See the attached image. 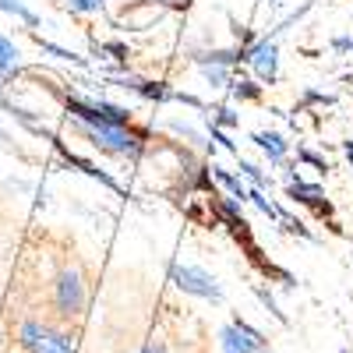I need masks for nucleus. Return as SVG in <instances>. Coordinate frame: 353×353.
Returning <instances> with one entry per match:
<instances>
[{
  "mask_svg": "<svg viewBox=\"0 0 353 353\" xmlns=\"http://www.w3.org/2000/svg\"><path fill=\"white\" fill-rule=\"evenodd\" d=\"M43 353H74V339H71V332H64V329H50Z\"/></svg>",
  "mask_w": 353,
  "mask_h": 353,
  "instance_id": "2eb2a0df",
  "label": "nucleus"
},
{
  "mask_svg": "<svg viewBox=\"0 0 353 353\" xmlns=\"http://www.w3.org/2000/svg\"><path fill=\"white\" fill-rule=\"evenodd\" d=\"M0 11H8V14H14V18H21L25 25H32V28L39 25V18H36L32 11H28V8L21 4V0H0Z\"/></svg>",
  "mask_w": 353,
  "mask_h": 353,
  "instance_id": "f3484780",
  "label": "nucleus"
},
{
  "mask_svg": "<svg viewBox=\"0 0 353 353\" xmlns=\"http://www.w3.org/2000/svg\"><path fill=\"white\" fill-rule=\"evenodd\" d=\"M230 321H233V329H237V332H241V336H244V339H248V343L254 346V350H269V339H265V336H261V332H258V329L251 325L248 318H241V314H233Z\"/></svg>",
  "mask_w": 353,
  "mask_h": 353,
  "instance_id": "ddd939ff",
  "label": "nucleus"
},
{
  "mask_svg": "<svg viewBox=\"0 0 353 353\" xmlns=\"http://www.w3.org/2000/svg\"><path fill=\"white\" fill-rule=\"evenodd\" d=\"M241 173L248 176V181H251L254 188H261V191H265V188H269V184H272V181H269V176H265V173H261V166H254V163H248V159H241Z\"/></svg>",
  "mask_w": 353,
  "mask_h": 353,
  "instance_id": "4be33fe9",
  "label": "nucleus"
},
{
  "mask_svg": "<svg viewBox=\"0 0 353 353\" xmlns=\"http://www.w3.org/2000/svg\"><path fill=\"white\" fill-rule=\"evenodd\" d=\"M36 43L43 46V53H53L57 61H71V64H85V57H78V53H71V50H64V46H57V43H46L43 36H36Z\"/></svg>",
  "mask_w": 353,
  "mask_h": 353,
  "instance_id": "a211bd4d",
  "label": "nucleus"
},
{
  "mask_svg": "<svg viewBox=\"0 0 353 353\" xmlns=\"http://www.w3.org/2000/svg\"><path fill=\"white\" fill-rule=\"evenodd\" d=\"M332 50L346 53V50H353V39H350V36H336V39H332Z\"/></svg>",
  "mask_w": 353,
  "mask_h": 353,
  "instance_id": "c756f323",
  "label": "nucleus"
},
{
  "mask_svg": "<svg viewBox=\"0 0 353 353\" xmlns=\"http://www.w3.org/2000/svg\"><path fill=\"white\" fill-rule=\"evenodd\" d=\"M241 124V113H233V106H216L212 110V128H237Z\"/></svg>",
  "mask_w": 353,
  "mask_h": 353,
  "instance_id": "6ab92c4d",
  "label": "nucleus"
},
{
  "mask_svg": "<svg viewBox=\"0 0 353 353\" xmlns=\"http://www.w3.org/2000/svg\"><path fill=\"white\" fill-rule=\"evenodd\" d=\"M297 159H304V163H311V166H318L321 173H329V163L321 159L318 152H311V149H297Z\"/></svg>",
  "mask_w": 353,
  "mask_h": 353,
  "instance_id": "a878e982",
  "label": "nucleus"
},
{
  "mask_svg": "<svg viewBox=\"0 0 353 353\" xmlns=\"http://www.w3.org/2000/svg\"><path fill=\"white\" fill-rule=\"evenodd\" d=\"M78 128L106 156H131V159H138V156H145V149H149V145H145L149 134H145V131H131V128H85V124H78Z\"/></svg>",
  "mask_w": 353,
  "mask_h": 353,
  "instance_id": "f257e3e1",
  "label": "nucleus"
},
{
  "mask_svg": "<svg viewBox=\"0 0 353 353\" xmlns=\"http://www.w3.org/2000/svg\"><path fill=\"white\" fill-rule=\"evenodd\" d=\"M205 81L209 85H230V68H205Z\"/></svg>",
  "mask_w": 353,
  "mask_h": 353,
  "instance_id": "393cba45",
  "label": "nucleus"
},
{
  "mask_svg": "<svg viewBox=\"0 0 353 353\" xmlns=\"http://www.w3.org/2000/svg\"><path fill=\"white\" fill-rule=\"evenodd\" d=\"M46 336H50V325H43L39 318H25L21 325H18V346L25 353H43Z\"/></svg>",
  "mask_w": 353,
  "mask_h": 353,
  "instance_id": "6e6552de",
  "label": "nucleus"
},
{
  "mask_svg": "<svg viewBox=\"0 0 353 353\" xmlns=\"http://www.w3.org/2000/svg\"><path fill=\"white\" fill-rule=\"evenodd\" d=\"M68 113L85 128H131V110L106 103V99H78L68 96Z\"/></svg>",
  "mask_w": 353,
  "mask_h": 353,
  "instance_id": "f03ea898",
  "label": "nucleus"
},
{
  "mask_svg": "<svg viewBox=\"0 0 353 353\" xmlns=\"http://www.w3.org/2000/svg\"><path fill=\"white\" fill-rule=\"evenodd\" d=\"M251 141L258 145V149H261L265 156H269V163H283V159H286V149H290V145L283 141V134H279V131H254V134H251Z\"/></svg>",
  "mask_w": 353,
  "mask_h": 353,
  "instance_id": "1a4fd4ad",
  "label": "nucleus"
},
{
  "mask_svg": "<svg viewBox=\"0 0 353 353\" xmlns=\"http://www.w3.org/2000/svg\"><path fill=\"white\" fill-rule=\"evenodd\" d=\"M212 173H216V181H219V184H226V191L237 198V201H248V188H244L241 176H233V173L223 170V166H212Z\"/></svg>",
  "mask_w": 353,
  "mask_h": 353,
  "instance_id": "4468645a",
  "label": "nucleus"
},
{
  "mask_svg": "<svg viewBox=\"0 0 353 353\" xmlns=\"http://www.w3.org/2000/svg\"><path fill=\"white\" fill-rule=\"evenodd\" d=\"M269 4H279V0H269Z\"/></svg>",
  "mask_w": 353,
  "mask_h": 353,
  "instance_id": "2f4dec72",
  "label": "nucleus"
},
{
  "mask_svg": "<svg viewBox=\"0 0 353 353\" xmlns=\"http://www.w3.org/2000/svg\"><path fill=\"white\" fill-rule=\"evenodd\" d=\"M64 163H68V166H78L85 176H92V181H99L103 188H110V191H121V184H117L106 170H99L96 163H88V159H81V156H74V152H68V149H64ZM121 194H124V191H121Z\"/></svg>",
  "mask_w": 353,
  "mask_h": 353,
  "instance_id": "9d476101",
  "label": "nucleus"
},
{
  "mask_svg": "<svg viewBox=\"0 0 353 353\" xmlns=\"http://www.w3.org/2000/svg\"><path fill=\"white\" fill-rule=\"evenodd\" d=\"M117 85H121V88H131V92H138L141 99H149V103H170V99H176V92H173L166 81H149V78L128 74V78H117Z\"/></svg>",
  "mask_w": 353,
  "mask_h": 353,
  "instance_id": "423d86ee",
  "label": "nucleus"
},
{
  "mask_svg": "<svg viewBox=\"0 0 353 353\" xmlns=\"http://www.w3.org/2000/svg\"><path fill=\"white\" fill-rule=\"evenodd\" d=\"M64 4H68L71 11H78V14H92V11H99L96 0H64Z\"/></svg>",
  "mask_w": 353,
  "mask_h": 353,
  "instance_id": "cd10ccee",
  "label": "nucleus"
},
{
  "mask_svg": "<svg viewBox=\"0 0 353 353\" xmlns=\"http://www.w3.org/2000/svg\"><path fill=\"white\" fill-rule=\"evenodd\" d=\"M248 201H254V205H258V209H261L265 216H269V219H279V209H276V205H272L269 198H265V191H261V188H251V191H248Z\"/></svg>",
  "mask_w": 353,
  "mask_h": 353,
  "instance_id": "412c9836",
  "label": "nucleus"
},
{
  "mask_svg": "<svg viewBox=\"0 0 353 353\" xmlns=\"http://www.w3.org/2000/svg\"><path fill=\"white\" fill-rule=\"evenodd\" d=\"M279 226H283L286 233H297V237H304V241H314V237H311V230H307V226H304L301 219H293V216H286L283 209H279Z\"/></svg>",
  "mask_w": 353,
  "mask_h": 353,
  "instance_id": "5701e85b",
  "label": "nucleus"
},
{
  "mask_svg": "<svg viewBox=\"0 0 353 353\" xmlns=\"http://www.w3.org/2000/svg\"><path fill=\"white\" fill-rule=\"evenodd\" d=\"M343 353H350V350H343Z\"/></svg>",
  "mask_w": 353,
  "mask_h": 353,
  "instance_id": "473e14b6",
  "label": "nucleus"
},
{
  "mask_svg": "<svg viewBox=\"0 0 353 353\" xmlns=\"http://www.w3.org/2000/svg\"><path fill=\"white\" fill-rule=\"evenodd\" d=\"M212 141H219L223 149H230V152H237V145H233V141L226 138V131H223V128H212Z\"/></svg>",
  "mask_w": 353,
  "mask_h": 353,
  "instance_id": "c85d7f7f",
  "label": "nucleus"
},
{
  "mask_svg": "<svg viewBox=\"0 0 353 353\" xmlns=\"http://www.w3.org/2000/svg\"><path fill=\"white\" fill-rule=\"evenodd\" d=\"M170 283L181 290V293H188V297L212 301V304L223 301V286H219L209 272H205V269H198V265H181V261H173V265H170Z\"/></svg>",
  "mask_w": 353,
  "mask_h": 353,
  "instance_id": "7ed1b4c3",
  "label": "nucleus"
},
{
  "mask_svg": "<svg viewBox=\"0 0 353 353\" xmlns=\"http://www.w3.org/2000/svg\"><path fill=\"white\" fill-rule=\"evenodd\" d=\"M141 353H166V346H163V343H149Z\"/></svg>",
  "mask_w": 353,
  "mask_h": 353,
  "instance_id": "7c9ffc66",
  "label": "nucleus"
},
{
  "mask_svg": "<svg viewBox=\"0 0 353 353\" xmlns=\"http://www.w3.org/2000/svg\"><path fill=\"white\" fill-rule=\"evenodd\" d=\"M254 297H258V301L265 304V311H269V314H272V318L279 321V325H286V314L279 311V304H276V297H272L269 290H265V286H254Z\"/></svg>",
  "mask_w": 353,
  "mask_h": 353,
  "instance_id": "aec40b11",
  "label": "nucleus"
},
{
  "mask_svg": "<svg viewBox=\"0 0 353 353\" xmlns=\"http://www.w3.org/2000/svg\"><path fill=\"white\" fill-rule=\"evenodd\" d=\"M230 92H233V99H241V103H254L261 96V85L258 81H230Z\"/></svg>",
  "mask_w": 353,
  "mask_h": 353,
  "instance_id": "dca6fc26",
  "label": "nucleus"
},
{
  "mask_svg": "<svg viewBox=\"0 0 353 353\" xmlns=\"http://www.w3.org/2000/svg\"><path fill=\"white\" fill-rule=\"evenodd\" d=\"M332 103H336V96H325V92H314V88H304V96H301L297 110H304V106H332Z\"/></svg>",
  "mask_w": 353,
  "mask_h": 353,
  "instance_id": "b1692460",
  "label": "nucleus"
},
{
  "mask_svg": "<svg viewBox=\"0 0 353 353\" xmlns=\"http://www.w3.org/2000/svg\"><path fill=\"white\" fill-rule=\"evenodd\" d=\"M248 64L254 68L258 81L276 85V74H279V43H276V36L258 39V43L248 50Z\"/></svg>",
  "mask_w": 353,
  "mask_h": 353,
  "instance_id": "39448f33",
  "label": "nucleus"
},
{
  "mask_svg": "<svg viewBox=\"0 0 353 353\" xmlns=\"http://www.w3.org/2000/svg\"><path fill=\"white\" fill-rule=\"evenodd\" d=\"M286 194H290L293 201H301V205H311L318 216H332V205L321 201V184H307L304 176H297V181L286 184Z\"/></svg>",
  "mask_w": 353,
  "mask_h": 353,
  "instance_id": "0eeeda50",
  "label": "nucleus"
},
{
  "mask_svg": "<svg viewBox=\"0 0 353 353\" xmlns=\"http://www.w3.org/2000/svg\"><path fill=\"white\" fill-rule=\"evenodd\" d=\"M194 64L201 68H233L237 61V50H209V53H194Z\"/></svg>",
  "mask_w": 353,
  "mask_h": 353,
  "instance_id": "f8f14e48",
  "label": "nucleus"
},
{
  "mask_svg": "<svg viewBox=\"0 0 353 353\" xmlns=\"http://www.w3.org/2000/svg\"><path fill=\"white\" fill-rule=\"evenodd\" d=\"M53 307L64 321H74L85 311V283H81L78 269H71V265H64L53 279Z\"/></svg>",
  "mask_w": 353,
  "mask_h": 353,
  "instance_id": "20e7f679",
  "label": "nucleus"
},
{
  "mask_svg": "<svg viewBox=\"0 0 353 353\" xmlns=\"http://www.w3.org/2000/svg\"><path fill=\"white\" fill-rule=\"evenodd\" d=\"M99 50H106V53H113V57H117V61H121V64H128V57H131V50H128L124 43H103Z\"/></svg>",
  "mask_w": 353,
  "mask_h": 353,
  "instance_id": "bb28decb",
  "label": "nucleus"
},
{
  "mask_svg": "<svg viewBox=\"0 0 353 353\" xmlns=\"http://www.w3.org/2000/svg\"><path fill=\"white\" fill-rule=\"evenodd\" d=\"M219 350H223V353H258L237 329H233V321L219 329Z\"/></svg>",
  "mask_w": 353,
  "mask_h": 353,
  "instance_id": "9b49d317",
  "label": "nucleus"
}]
</instances>
